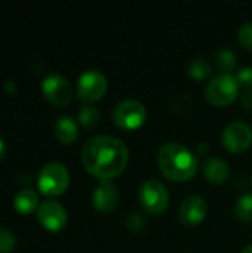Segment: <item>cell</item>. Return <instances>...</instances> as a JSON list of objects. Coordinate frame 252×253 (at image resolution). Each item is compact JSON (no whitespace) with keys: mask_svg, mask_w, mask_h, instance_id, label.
I'll return each instance as SVG.
<instances>
[{"mask_svg":"<svg viewBox=\"0 0 252 253\" xmlns=\"http://www.w3.org/2000/svg\"><path fill=\"white\" fill-rule=\"evenodd\" d=\"M42 92L53 105H65L71 99V86L68 80L58 73L48 74L42 80Z\"/></svg>","mask_w":252,"mask_h":253,"instance_id":"cell-9","label":"cell"},{"mask_svg":"<svg viewBox=\"0 0 252 253\" xmlns=\"http://www.w3.org/2000/svg\"><path fill=\"white\" fill-rule=\"evenodd\" d=\"M157 165L160 172L172 181H189L198 173L196 156L183 144L169 141L157 151Z\"/></svg>","mask_w":252,"mask_h":253,"instance_id":"cell-2","label":"cell"},{"mask_svg":"<svg viewBox=\"0 0 252 253\" xmlns=\"http://www.w3.org/2000/svg\"><path fill=\"white\" fill-rule=\"evenodd\" d=\"M239 95V83L232 74H218L205 87L206 99L217 107L232 104Z\"/></svg>","mask_w":252,"mask_h":253,"instance_id":"cell-5","label":"cell"},{"mask_svg":"<svg viewBox=\"0 0 252 253\" xmlns=\"http://www.w3.org/2000/svg\"><path fill=\"white\" fill-rule=\"evenodd\" d=\"M252 142V127L245 122H232L223 130V145L232 153L245 151Z\"/></svg>","mask_w":252,"mask_h":253,"instance_id":"cell-8","label":"cell"},{"mask_svg":"<svg viewBox=\"0 0 252 253\" xmlns=\"http://www.w3.org/2000/svg\"><path fill=\"white\" fill-rule=\"evenodd\" d=\"M4 154H6V144H4V141L0 138V160L4 157Z\"/></svg>","mask_w":252,"mask_h":253,"instance_id":"cell-25","label":"cell"},{"mask_svg":"<svg viewBox=\"0 0 252 253\" xmlns=\"http://www.w3.org/2000/svg\"><path fill=\"white\" fill-rule=\"evenodd\" d=\"M238 40L244 47L252 50V22H245L239 27Z\"/></svg>","mask_w":252,"mask_h":253,"instance_id":"cell-21","label":"cell"},{"mask_svg":"<svg viewBox=\"0 0 252 253\" xmlns=\"http://www.w3.org/2000/svg\"><path fill=\"white\" fill-rule=\"evenodd\" d=\"M37 218L40 224L50 231H58L67 224V211L56 200H45L37 208Z\"/></svg>","mask_w":252,"mask_h":253,"instance_id":"cell-10","label":"cell"},{"mask_svg":"<svg viewBox=\"0 0 252 253\" xmlns=\"http://www.w3.org/2000/svg\"><path fill=\"white\" fill-rule=\"evenodd\" d=\"M129 160L128 148L122 139L110 135H97L88 139L82 150L85 169L100 179L120 175Z\"/></svg>","mask_w":252,"mask_h":253,"instance_id":"cell-1","label":"cell"},{"mask_svg":"<svg viewBox=\"0 0 252 253\" xmlns=\"http://www.w3.org/2000/svg\"><path fill=\"white\" fill-rule=\"evenodd\" d=\"M119 190L111 179H101L92 193L94 206L100 212H111L119 203Z\"/></svg>","mask_w":252,"mask_h":253,"instance_id":"cell-12","label":"cell"},{"mask_svg":"<svg viewBox=\"0 0 252 253\" xmlns=\"http://www.w3.org/2000/svg\"><path fill=\"white\" fill-rule=\"evenodd\" d=\"M15 87H16V84H15V82L13 80H6L4 82V89L7 90V92H15Z\"/></svg>","mask_w":252,"mask_h":253,"instance_id":"cell-24","label":"cell"},{"mask_svg":"<svg viewBox=\"0 0 252 253\" xmlns=\"http://www.w3.org/2000/svg\"><path fill=\"white\" fill-rule=\"evenodd\" d=\"M203 175L208 181L221 184L229 178L230 168L221 157H208L203 162Z\"/></svg>","mask_w":252,"mask_h":253,"instance_id":"cell-13","label":"cell"},{"mask_svg":"<svg viewBox=\"0 0 252 253\" xmlns=\"http://www.w3.org/2000/svg\"><path fill=\"white\" fill-rule=\"evenodd\" d=\"M235 213L239 221L242 222H251L252 221V193L242 194L235 206Z\"/></svg>","mask_w":252,"mask_h":253,"instance_id":"cell-18","label":"cell"},{"mask_svg":"<svg viewBox=\"0 0 252 253\" xmlns=\"http://www.w3.org/2000/svg\"><path fill=\"white\" fill-rule=\"evenodd\" d=\"M187 71H189V74L193 79L202 80V79H206L212 73V67H211V64L205 58H193L189 62Z\"/></svg>","mask_w":252,"mask_h":253,"instance_id":"cell-17","label":"cell"},{"mask_svg":"<svg viewBox=\"0 0 252 253\" xmlns=\"http://www.w3.org/2000/svg\"><path fill=\"white\" fill-rule=\"evenodd\" d=\"M242 253H252V245H248V246L242 251Z\"/></svg>","mask_w":252,"mask_h":253,"instance_id":"cell-26","label":"cell"},{"mask_svg":"<svg viewBox=\"0 0 252 253\" xmlns=\"http://www.w3.org/2000/svg\"><path fill=\"white\" fill-rule=\"evenodd\" d=\"M77 119L85 127H95L100 123L101 114L94 105H83L77 111Z\"/></svg>","mask_w":252,"mask_h":253,"instance_id":"cell-19","label":"cell"},{"mask_svg":"<svg viewBox=\"0 0 252 253\" xmlns=\"http://www.w3.org/2000/svg\"><path fill=\"white\" fill-rule=\"evenodd\" d=\"M236 80L239 86L247 87V90H252V67H242L236 74Z\"/></svg>","mask_w":252,"mask_h":253,"instance_id":"cell-22","label":"cell"},{"mask_svg":"<svg viewBox=\"0 0 252 253\" xmlns=\"http://www.w3.org/2000/svg\"><path fill=\"white\" fill-rule=\"evenodd\" d=\"M70 184V172L68 169L58 162L46 163L37 176L39 190L48 196H58L62 194Z\"/></svg>","mask_w":252,"mask_h":253,"instance_id":"cell-3","label":"cell"},{"mask_svg":"<svg viewBox=\"0 0 252 253\" xmlns=\"http://www.w3.org/2000/svg\"><path fill=\"white\" fill-rule=\"evenodd\" d=\"M138 197L144 211L151 215L162 213L168 208V203H169V193L165 184L156 178L146 179L141 184Z\"/></svg>","mask_w":252,"mask_h":253,"instance_id":"cell-4","label":"cell"},{"mask_svg":"<svg viewBox=\"0 0 252 253\" xmlns=\"http://www.w3.org/2000/svg\"><path fill=\"white\" fill-rule=\"evenodd\" d=\"M107 90V77L100 70H86L77 79V96L85 102H94Z\"/></svg>","mask_w":252,"mask_h":253,"instance_id":"cell-7","label":"cell"},{"mask_svg":"<svg viewBox=\"0 0 252 253\" xmlns=\"http://www.w3.org/2000/svg\"><path fill=\"white\" fill-rule=\"evenodd\" d=\"M146 117H147V110L137 99L120 101L113 111L114 123L126 130H134L140 127L146 122Z\"/></svg>","mask_w":252,"mask_h":253,"instance_id":"cell-6","label":"cell"},{"mask_svg":"<svg viewBox=\"0 0 252 253\" xmlns=\"http://www.w3.org/2000/svg\"><path fill=\"white\" fill-rule=\"evenodd\" d=\"M146 224V219L138 213V212H134V213H129L128 218H126V225L128 228L134 230V231H138L144 227Z\"/></svg>","mask_w":252,"mask_h":253,"instance_id":"cell-23","label":"cell"},{"mask_svg":"<svg viewBox=\"0 0 252 253\" xmlns=\"http://www.w3.org/2000/svg\"><path fill=\"white\" fill-rule=\"evenodd\" d=\"M206 213H208V203L201 196L186 197L178 211L180 221L186 225H196L202 222Z\"/></svg>","mask_w":252,"mask_h":253,"instance_id":"cell-11","label":"cell"},{"mask_svg":"<svg viewBox=\"0 0 252 253\" xmlns=\"http://www.w3.org/2000/svg\"><path fill=\"white\" fill-rule=\"evenodd\" d=\"M15 248V236L10 230L0 227V252L7 253Z\"/></svg>","mask_w":252,"mask_h":253,"instance_id":"cell-20","label":"cell"},{"mask_svg":"<svg viewBox=\"0 0 252 253\" xmlns=\"http://www.w3.org/2000/svg\"><path fill=\"white\" fill-rule=\"evenodd\" d=\"M53 132L55 136L64 142V144H70L73 142L77 135H79V127L74 119H71L70 116H59L53 125Z\"/></svg>","mask_w":252,"mask_h":253,"instance_id":"cell-14","label":"cell"},{"mask_svg":"<svg viewBox=\"0 0 252 253\" xmlns=\"http://www.w3.org/2000/svg\"><path fill=\"white\" fill-rule=\"evenodd\" d=\"M215 64H217V68L221 71V74H230V71H233L236 67V56H235L233 50H230L227 47L217 50L215 52Z\"/></svg>","mask_w":252,"mask_h":253,"instance_id":"cell-16","label":"cell"},{"mask_svg":"<svg viewBox=\"0 0 252 253\" xmlns=\"http://www.w3.org/2000/svg\"><path fill=\"white\" fill-rule=\"evenodd\" d=\"M39 205V196L33 190H22L16 193L13 199V206L21 213H30L33 212Z\"/></svg>","mask_w":252,"mask_h":253,"instance_id":"cell-15","label":"cell"}]
</instances>
